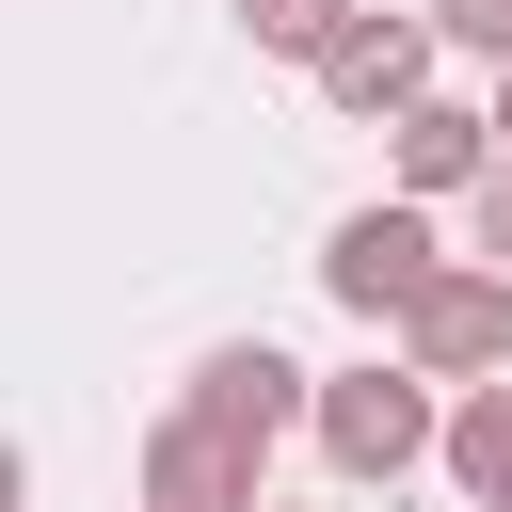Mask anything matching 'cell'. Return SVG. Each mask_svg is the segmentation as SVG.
Returning a JSON list of instances; mask_svg holds the SVG:
<instances>
[{
    "mask_svg": "<svg viewBox=\"0 0 512 512\" xmlns=\"http://www.w3.org/2000/svg\"><path fill=\"white\" fill-rule=\"evenodd\" d=\"M320 464H336V480H416V464H448L432 368H336V384H320Z\"/></svg>",
    "mask_w": 512,
    "mask_h": 512,
    "instance_id": "1",
    "label": "cell"
},
{
    "mask_svg": "<svg viewBox=\"0 0 512 512\" xmlns=\"http://www.w3.org/2000/svg\"><path fill=\"white\" fill-rule=\"evenodd\" d=\"M256 464H272V432H240V416H208V400H176V416L144 432V496H160V512H256Z\"/></svg>",
    "mask_w": 512,
    "mask_h": 512,
    "instance_id": "2",
    "label": "cell"
},
{
    "mask_svg": "<svg viewBox=\"0 0 512 512\" xmlns=\"http://www.w3.org/2000/svg\"><path fill=\"white\" fill-rule=\"evenodd\" d=\"M448 256H432V224L416 208H352L336 240H320V288L352 304V320H416V288H432Z\"/></svg>",
    "mask_w": 512,
    "mask_h": 512,
    "instance_id": "3",
    "label": "cell"
},
{
    "mask_svg": "<svg viewBox=\"0 0 512 512\" xmlns=\"http://www.w3.org/2000/svg\"><path fill=\"white\" fill-rule=\"evenodd\" d=\"M400 352H416L432 384H496V368H512V272H432L416 320H400Z\"/></svg>",
    "mask_w": 512,
    "mask_h": 512,
    "instance_id": "4",
    "label": "cell"
},
{
    "mask_svg": "<svg viewBox=\"0 0 512 512\" xmlns=\"http://www.w3.org/2000/svg\"><path fill=\"white\" fill-rule=\"evenodd\" d=\"M432 48H448L432 16H352V32L320 48V96H336V112H416V96H432Z\"/></svg>",
    "mask_w": 512,
    "mask_h": 512,
    "instance_id": "5",
    "label": "cell"
},
{
    "mask_svg": "<svg viewBox=\"0 0 512 512\" xmlns=\"http://www.w3.org/2000/svg\"><path fill=\"white\" fill-rule=\"evenodd\" d=\"M400 128V192H480L512 144H496V112H464V96H416V112H384Z\"/></svg>",
    "mask_w": 512,
    "mask_h": 512,
    "instance_id": "6",
    "label": "cell"
},
{
    "mask_svg": "<svg viewBox=\"0 0 512 512\" xmlns=\"http://www.w3.org/2000/svg\"><path fill=\"white\" fill-rule=\"evenodd\" d=\"M192 400H208V416H240V432H288V416H320V384H304L272 336H224V352H192Z\"/></svg>",
    "mask_w": 512,
    "mask_h": 512,
    "instance_id": "7",
    "label": "cell"
},
{
    "mask_svg": "<svg viewBox=\"0 0 512 512\" xmlns=\"http://www.w3.org/2000/svg\"><path fill=\"white\" fill-rule=\"evenodd\" d=\"M448 480H464L480 512H512V384H464V400H448Z\"/></svg>",
    "mask_w": 512,
    "mask_h": 512,
    "instance_id": "8",
    "label": "cell"
},
{
    "mask_svg": "<svg viewBox=\"0 0 512 512\" xmlns=\"http://www.w3.org/2000/svg\"><path fill=\"white\" fill-rule=\"evenodd\" d=\"M352 16H368V0H240V32H256V48H288V64H320Z\"/></svg>",
    "mask_w": 512,
    "mask_h": 512,
    "instance_id": "9",
    "label": "cell"
},
{
    "mask_svg": "<svg viewBox=\"0 0 512 512\" xmlns=\"http://www.w3.org/2000/svg\"><path fill=\"white\" fill-rule=\"evenodd\" d=\"M432 32H448L464 64H512V0H432Z\"/></svg>",
    "mask_w": 512,
    "mask_h": 512,
    "instance_id": "10",
    "label": "cell"
},
{
    "mask_svg": "<svg viewBox=\"0 0 512 512\" xmlns=\"http://www.w3.org/2000/svg\"><path fill=\"white\" fill-rule=\"evenodd\" d=\"M480 256H496V272H512V160H496V176H480Z\"/></svg>",
    "mask_w": 512,
    "mask_h": 512,
    "instance_id": "11",
    "label": "cell"
},
{
    "mask_svg": "<svg viewBox=\"0 0 512 512\" xmlns=\"http://www.w3.org/2000/svg\"><path fill=\"white\" fill-rule=\"evenodd\" d=\"M496 144H512V64H496Z\"/></svg>",
    "mask_w": 512,
    "mask_h": 512,
    "instance_id": "12",
    "label": "cell"
},
{
    "mask_svg": "<svg viewBox=\"0 0 512 512\" xmlns=\"http://www.w3.org/2000/svg\"><path fill=\"white\" fill-rule=\"evenodd\" d=\"M256 512H272V496H256Z\"/></svg>",
    "mask_w": 512,
    "mask_h": 512,
    "instance_id": "13",
    "label": "cell"
},
{
    "mask_svg": "<svg viewBox=\"0 0 512 512\" xmlns=\"http://www.w3.org/2000/svg\"><path fill=\"white\" fill-rule=\"evenodd\" d=\"M144 512H160V496H144Z\"/></svg>",
    "mask_w": 512,
    "mask_h": 512,
    "instance_id": "14",
    "label": "cell"
}]
</instances>
